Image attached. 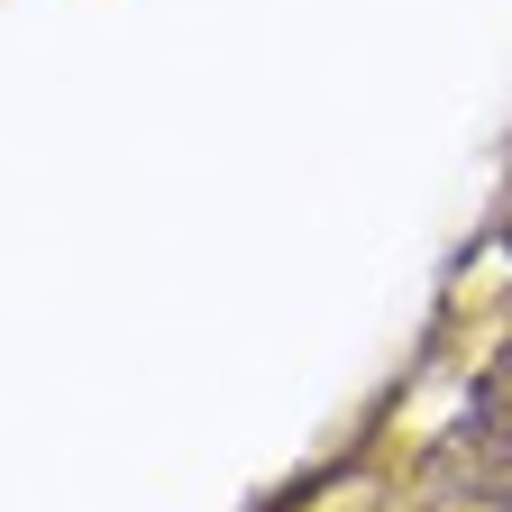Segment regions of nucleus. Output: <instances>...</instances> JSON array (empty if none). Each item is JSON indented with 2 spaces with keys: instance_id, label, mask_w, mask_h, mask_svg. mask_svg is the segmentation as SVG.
I'll use <instances>...</instances> for the list:
<instances>
[{
  "instance_id": "nucleus-1",
  "label": "nucleus",
  "mask_w": 512,
  "mask_h": 512,
  "mask_svg": "<svg viewBox=\"0 0 512 512\" xmlns=\"http://www.w3.org/2000/svg\"><path fill=\"white\" fill-rule=\"evenodd\" d=\"M448 467L467 485L512 494V348H494V366L476 375V403H467V430L448 439Z\"/></svg>"
},
{
  "instance_id": "nucleus-2",
  "label": "nucleus",
  "mask_w": 512,
  "mask_h": 512,
  "mask_svg": "<svg viewBox=\"0 0 512 512\" xmlns=\"http://www.w3.org/2000/svg\"><path fill=\"white\" fill-rule=\"evenodd\" d=\"M503 256H512V211H503Z\"/></svg>"
}]
</instances>
